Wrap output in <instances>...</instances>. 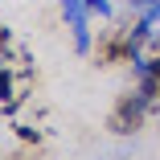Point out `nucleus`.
Returning a JSON list of instances; mask_svg holds the SVG:
<instances>
[{
    "instance_id": "1",
    "label": "nucleus",
    "mask_w": 160,
    "mask_h": 160,
    "mask_svg": "<svg viewBox=\"0 0 160 160\" xmlns=\"http://www.w3.org/2000/svg\"><path fill=\"white\" fill-rule=\"evenodd\" d=\"M156 99H160V94H156V82L152 78H140V86L136 90H123L119 99H115V107L107 111V132L111 136H136L140 127H144V119H148V111H152Z\"/></svg>"
},
{
    "instance_id": "2",
    "label": "nucleus",
    "mask_w": 160,
    "mask_h": 160,
    "mask_svg": "<svg viewBox=\"0 0 160 160\" xmlns=\"http://www.w3.org/2000/svg\"><path fill=\"white\" fill-rule=\"evenodd\" d=\"M94 58H99V66H123V62H136V25H115L107 29V33L99 37V49H94Z\"/></svg>"
},
{
    "instance_id": "3",
    "label": "nucleus",
    "mask_w": 160,
    "mask_h": 160,
    "mask_svg": "<svg viewBox=\"0 0 160 160\" xmlns=\"http://www.w3.org/2000/svg\"><path fill=\"white\" fill-rule=\"evenodd\" d=\"M62 21H66L70 37H74V53H90V8H86V0H62Z\"/></svg>"
},
{
    "instance_id": "4",
    "label": "nucleus",
    "mask_w": 160,
    "mask_h": 160,
    "mask_svg": "<svg viewBox=\"0 0 160 160\" xmlns=\"http://www.w3.org/2000/svg\"><path fill=\"white\" fill-rule=\"evenodd\" d=\"M86 8H90V17H103V21H111V4H107V0H86Z\"/></svg>"
},
{
    "instance_id": "5",
    "label": "nucleus",
    "mask_w": 160,
    "mask_h": 160,
    "mask_svg": "<svg viewBox=\"0 0 160 160\" xmlns=\"http://www.w3.org/2000/svg\"><path fill=\"white\" fill-rule=\"evenodd\" d=\"M140 78H152V82H156V94H160V58L152 62L148 70H140Z\"/></svg>"
},
{
    "instance_id": "6",
    "label": "nucleus",
    "mask_w": 160,
    "mask_h": 160,
    "mask_svg": "<svg viewBox=\"0 0 160 160\" xmlns=\"http://www.w3.org/2000/svg\"><path fill=\"white\" fill-rule=\"evenodd\" d=\"M132 4H140V8H152V4H160V0H132Z\"/></svg>"
}]
</instances>
